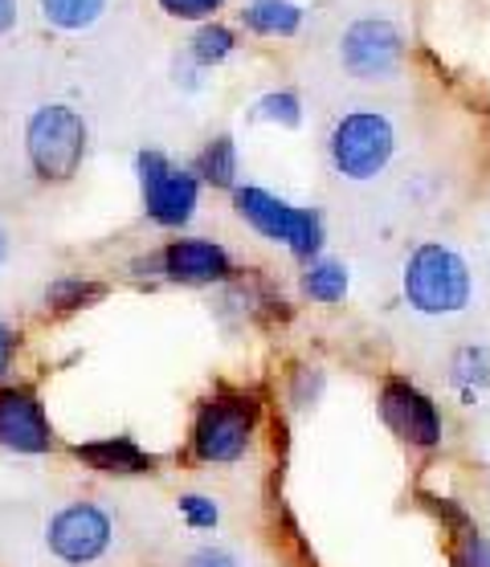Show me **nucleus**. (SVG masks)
<instances>
[{"mask_svg":"<svg viewBox=\"0 0 490 567\" xmlns=\"http://www.w3.org/2000/svg\"><path fill=\"white\" fill-rule=\"evenodd\" d=\"M400 290H405V302L417 310V315H429V319H450V315H462L474 298V274L466 266V258L458 249L441 246V241H426L417 246L405 261V274H400Z\"/></svg>","mask_w":490,"mask_h":567,"instance_id":"f257e3e1","label":"nucleus"},{"mask_svg":"<svg viewBox=\"0 0 490 567\" xmlns=\"http://www.w3.org/2000/svg\"><path fill=\"white\" fill-rule=\"evenodd\" d=\"M258 429V396L249 392H217L201 404L193 425V453L208 465L242 462Z\"/></svg>","mask_w":490,"mask_h":567,"instance_id":"f03ea898","label":"nucleus"},{"mask_svg":"<svg viewBox=\"0 0 490 567\" xmlns=\"http://www.w3.org/2000/svg\"><path fill=\"white\" fill-rule=\"evenodd\" d=\"M397 152V131L388 123V115L380 111H351L336 123L331 140H327V155H331V168L344 181H376L380 172L392 164Z\"/></svg>","mask_w":490,"mask_h":567,"instance_id":"7ed1b4c3","label":"nucleus"},{"mask_svg":"<svg viewBox=\"0 0 490 567\" xmlns=\"http://www.w3.org/2000/svg\"><path fill=\"white\" fill-rule=\"evenodd\" d=\"M25 147L41 181H70L86 155V123L70 106H41L29 118Z\"/></svg>","mask_w":490,"mask_h":567,"instance_id":"20e7f679","label":"nucleus"},{"mask_svg":"<svg viewBox=\"0 0 490 567\" xmlns=\"http://www.w3.org/2000/svg\"><path fill=\"white\" fill-rule=\"evenodd\" d=\"M233 205L242 213L262 237H270V241H283L295 258H315L323 246V220L319 213H310V208H298L283 196L266 193V188H254V184H245L237 188L233 196Z\"/></svg>","mask_w":490,"mask_h":567,"instance_id":"39448f33","label":"nucleus"},{"mask_svg":"<svg viewBox=\"0 0 490 567\" xmlns=\"http://www.w3.org/2000/svg\"><path fill=\"white\" fill-rule=\"evenodd\" d=\"M135 168H140L143 208H147V217H152L155 225L181 229V225L193 220L196 200H201V181H196L193 172L172 168L169 155H160V152H140Z\"/></svg>","mask_w":490,"mask_h":567,"instance_id":"423d86ee","label":"nucleus"},{"mask_svg":"<svg viewBox=\"0 0 490 567\" xmlns=\"http://www.w3.org/2000/svg\"><path fill=\"white\" fill-rule=\"evenodd\" d=\"M45 543H50V551L70 567L99 564V559L111 551V543H115V523H111V515H106L103 506L70 503L50 518Z\"/></svg>","mask_w":490,"mask_h":567,"instance_id":"0eeeda50","label":"nucleus"},{"mask_svg":"<svg viewBox=\"0 0 490 567\" xmlns=\"http://www.w3.org/2000/svg\"><path fill=\"white\" fill-rule=\"evenodd\" d=\"M344 65L351 74L364 78V82H385L400 70V58H405V38L400 29L385 17H364L356 25H348L344 33Z\"/></svg>","mask_w":490,"mask_h":567,"instance_id":"6e6552de","label":"nucleus"},{"mask_svg":"<svg viewBox=\"0 0 490 567\" xmlns=\"http://www.w3.org/2000/svg\"><path fill=\"white\" fill-rule=\"evenodd\" d=\"M0 445L33 457L53 450V425L33 388H0Z\"/></svg>","mask_w":490,"mask_h":567,"instance_id":"1a4fd4ad","label":"nucleus"},{"mask_svg":"<svg viewBox=\"0 0 490 567\" xmlns=\"http://www.w3.org/2000/svg\"><path fill=\"white\" fill-rule=\"evenodd\" d=\"M380 413H385L388 429L417 450H433L441 441V416L433 409V400L426 392H417L409 380H388L380 392Z\"/></svg>","mask_w":490,"mask_h":567,"instance_id":"9d476101","label":"nucleus"},{"mask_svg":"<svg viewBox=\"0 0 490 567\" xmlns=\"http://www.w3.org/2000/svg\"><path fill=\"white\" fill-rule=\"evenodd\" d=\"M164 274L172 282L184 286H208L229 278V254L217 246V241H205V237H184V241H172L160 258Z\"/></svg>","mask_w":490,"mask_h":567,"instance_id":"9b49d317","label":"nucleus"},{"mask_svg":"<svg viewBox=\"0 0 490 567\" xmlns=\"http://www.w3.org/2000/svg\"><path fill=\"white\" fill-rule=\"evenodd\" d=\"M74 457L86 462L99 474H152L155 457L147 450H140L131 437H103V441H86V445H74Z\"/></svg>","mask_w":490,"mask_h":567,"instance_id":"f8f14e48","label":"nucleus"},{"mask_svg":"<svg viewBox=\"0 0 490 567\" xmlns=\"http://www.w3.org/2000/svg\"><path fill=\"white\" fill-rule=\"evenodd\" d=\"M245 25L262 38H290L303 25V9L295 0H254L245 9Z\"/></svg>","mask_w":490,"mask_h":567,"instance_id":"ddd939ff","label":"nucleus"},{"mask_svg":"<svg viewBox=\"0 0 490 567\" xmlns=\"http://www.w3.org/2000/svg\"><path fill=\"white\" fill-rule=\"evenodd\" d=\"M303 295L315 298V302H344L348 295V266L344 261H315L307 274H303Z\"/></svg>","mask_w":490,"mask_h":567,"instance_id":"4468645a","label":"nucleus"},{"mask_svg":"<svg viewBox=\"0 0 490 567\" xmlns=\"http://www.w3.org/2000/svg\"><path fill=\"white\" fill-rule=\"evenodd\" d=\"M106 0H41V13L45 21L58 29H91L99 17H103Z\"/></svg>","mask_w":490,"mask_h":567,"instance_id":"2eb2a0df","label":"nucleus"},{"mask_svg":"<svg viewBox=\"0 0 490 567\" xmlns=\"http://www.w3.org/2000/svg\"><path fill=\"white\" fill-rule=\"evenodd\" d=\"M453 388L462 392L466 400H474L482 388L490 384V363H487V351L482 348H462L453 355Z\"/></svg>","mask_w":490,"mask_h":567,"instance_id":"dca6fc26","label":"nucleus"},{"mask_svg":"<svg viewBox=\"0 0 490 567\" xmlns=\"http://www.w3.org/2000/svg\"><path fill=\"white\" fill-rule=\"evenodd\" d=\"M201 176L208 184H217V188H229L233 184V176H237V147H233L229 135H221V140H213L205 147V155H201Z\"/></svg>","mask_w":490,"mask_h":567,"instance_id":"f3484780","label":"nucleus"},{"mask_svg":"<svg viewBox=\"0 0 490 567\" xmlns=\"http://www.w3.org/2000/svg\"><path fill=\"white\" fill-rule=\"evenodd\" d=\"M106 290L99 282H82V278H58V282L45 290V302L58 310H78V307H91L99 302Z\"/></svg>","mask_w":490,"mask_h":567,"instance_id":"a211bd4d","label":"nucleus"},{"mask_svg":"<svg viewBox=\"0 0 490 567\" xmlns=\"http://www.w3.org/2000/svg\"><path fill=\"white\" fill-rule=\"evenodd\" d=\"M233 53V33L225 25H205L193 38V58L201 65H217Z\"/></svg>","mask_w":490,"mask_h":567,"instance_id":"6ab92c4d","label":"nucleus"},{"mask_svg":"<svg viewBox=\"0 0 490 567\" xmlns=\"http://www.w3.org/2000/svg\"><path fill=\"white\" fill-rule=\"evenodd\" d=\"M254 111H258L262 123H283V127H298V123H303V103H298L290 91L266 94Z\"/></svg>","mask_w":490,"mask_h":567,"instance_id":"aec40b11","label":"nucleus"},{"mask_svg":"<svg viewBox=\"0 0 490 567\" xmlns=\"http://www.w3.org/2000/svg\"><path fill=\"white\" fill-rule=\"evenodd\" d=\"M176 506H181V518L193 530H213L221 523V506H217V498H208V494H184Z\"/></svg>","mask_w":490,"mask_h":567,"instance_id":"412c9836","label":"nucleus"},{"mask_svg":"<svg viewBox=\"0 0 490 567\" xmlns=\"http://www.w3.org/2000/svg\"><path fill=\"white\" fill-rule=\"evenodd\" d=\"M181 567H245V559L233 547H217V543H205V547H196Z\"/></svg>","mask_w":490,"mask_h":567,"instance_id":"4be33fe9","label":"nucleus"},{"mask_svg":"<svg viewBox=\"0 0 490 567\" xmlns=\"http://www.w3.org/2000/svg\"><path fill=\"white\" fill-rule=\"evenodd\" d=\"M225 4V0H160V9L169 17H176V21H205V17H213Z\"/></svg>","mask_w":490,"mask_h":567,"instance_id":"5701e85b","label":"nucleus"},{"mask_svg":"<svg viewBox=\"0 0 490 567\" xmlns=\"http://www.w3.org/2000/svg\"><path fill=\"white\" fill-rule=\"evenodd\" d=\"M458 567H490V539L478 535V530H466L462 547H458Z\"/></svg>","mask_w":490,"mask_h":567,"instance_id":"b1692460","label":"nucleus"},{"mask_svg":"<svg viewBox=\"0 0 490 567\" xmlns=\"http://www.w3.org/2000/svg\"><path fill=\"white\" fill-rule=\"evenodd\" d=\"M13 351H17V336L0 322V375L9 372V363H13Z\"/></svg>","mask_w":490,"mask_h":567,"instance_id":"393cba45","label":"nucleus"},{"mask_svg":"<svg viewBox=\"0 0 490 567\" xmlns=\"http://www.w3.org/2000/svg\"><path fill=\"white\" fill-rule=\"evenodd\" d=\"M13 21H17V0H0V38L13 29Z\"/></svg>","mask_w":490,"mask_h":567,"instance_id":"a878e982","label":"nucleus"},{"mask_svg":"<svg viewBox=\"0 0 490 567\" xmlns=\"http://www.w3.org/2000/svg\"><path fill=\"white\" fill-rule=\"evenodd\" d=\"M4 258H9V237H4V229H0V266H4Z\"/></svg>","mask_w":490,"mask_h":567,"instance_id":"bb28decb","label":"nucleus"}]
</instances>
